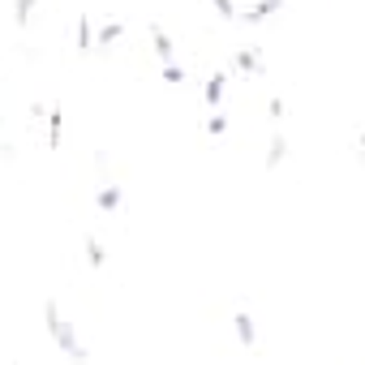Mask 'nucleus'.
<instances>
[{
	"label": "nucleus",
	"instance_id": "423d86ee",
	"mask_svg": "<svg viewBox=\"0 0 365 365\" xmlns=\"http://www.w3.org/2000/svg\"><path fill=\"white\" fill-rule=\"evenodd\" d=\"M232 327H237V335H241L245 348L258 344V331H254V318H250V314H232Z\"/></svg>",
	"mask_w": 365,
	"mask_h": 365
},
{
	"label": "nucleus",
	"instance_id": "4468645a",
	"mask_svg": "<svg viewBox=\"0 0 365 365\" xmlns=\"http://www.w3.org/2000/svg\"><path fill=\"white\" fill-rule=\"evenodd\" d=\"M284 150H288V146H284V138H275V142H271V155H267V163L275 168V163L284 159Z\"/></svg>",
	"mask_w": 365,
	"mask_h": 365
},
{
	"label": "nucleus",
	"instance_id": "6e6552de",
	"mask_svg": "<svg viewBox=\"0 0 365 365\" xmlns=\"http://www.w3.org/2000/svg\"><path fill=\"white\" fill-rule=\"evenodd\" d=\"M78 52H95V22L78 18Z\"/></svg>",
	"mask_w": 365,
	"mask_h": 365
},
{
	"label": "nucleus",
	"instance_id": "39448f33",
	"mask_svg": "<svg viewBox=\"0 0 365 365\" xmlns=\"http://www.w3.org/2000/svg\"><path fill=\"white\" fill-rule=\"evenodd\" d=\"M232 65H237L241 73H262V52H258V48H241V52L232 56Z\"/></svg>",
	"mask_w": 365,
	"mask_h": 365
},
{
	"label": "nucleus",
	"instance_id": "1a4fd4ad",
	"mask_svg": "<svg viewBox=\"0 0 365 365\" xmlns=\"http://www.w3.org/2000/svg\"><path fill=\"white\" fill-rule=\"evenodd\" d=\"M95 202H99V207H103V211H116V207H120V202H125V194H120V190H116V185H108V190H99V194H95Z\"/></svg>",
	"mask_w": 365,
	"mask_h": 365
},
{
	"label": "nucleus",
	"instance_id": "20e7f679",
	"mask_svg": "<svg viewBox=\"0 0 365 365\" xmlns=\"http://www.w3.org/2000/svg\"><path fill=\"white\" fill-rule=\"evenodd\" d=\"M150 43H155V56H159V65H168V61H176V48H172V35L168 31H150Z\"/></svg>",
	"mask_w": 365,
	"mask_h": 365
},
{
	"label": "nucleus",
	"instance_id": "9b49d317",
	"mask_svg": "<svg viewBox=\"0 0 365 365\" xmlns=\"http://www.w3.org/2000/svg\"><path fill=\"white\" fill-rule=\"evenodd\" d=\"M211 5H215V18H224V22H237V0H211Z\"/></svg>",
	"mask_w": 365,
	"mask_h": 365
},
{
	"label": "nucleus",
	"instance_id": "f03ea898",
	"mask_svg": "<svg viewBox=\"0 0 365 365\" xmlns=\"http://www.w3.org/2000/svg\"><path fill=\"white\" fill-rule=\"evenodd\" d=\"M275 14H284V0H258V5H250V9L237 14V22H241V26H262V22H271Z\"/></svg>",
	"mask_w": 365,
	"mask_h": 365
},
{
	"label": "nucleus",
	"instance_id": "7ed1b4c3",
	"mask_svg": "<svg viewBox=\"0 0 365 365\" xmlns=\"http://www.w3.org/2000/svg\"><path fill=\"white\" fill-rule=\"evenodd\" d=\"M224 91H228V73L220 69V73H211V78H207V86H202V99H207V108H220Z\"/></svg>",
	"mask_w": 365,
	"mask_h": 365
},
{
	"label": "nucleus",
	"instance_id": "2eb2a0df",
	"mask_svg": "<svg viewBox=\"0 0 365 365\" xmlns=\"http://www.w3.org/2000/svg\"><path fill=\"white\" fill-rule=\"evenodd\" d=\"M86 254H91V262H95V267H103V250H99V241H95V237H86Z\"/></svg>",
	"mask_w": 365,
	"mask_h": 365
},
{
	"label": "nucleus",
	"instance_id": "f257e3e1",
	"mask_svg": "<svg viewBox=\"0 0 365 365\" xmlns=\"http://www.w3.org/2000/svg\"><path fill=\"white\" fill-rule=\"evenodd\" d=\"M48 331H52V339L65 348V356H69V361H86V348H82V339H78L73 322H65V318H61V305H56V301H48Z\"/></svg>",
	"mask_w": 365,
	"mask_h": 365
},
{
	"label": "nucleus",
	"instance_id": "0eeeda50",
	"mask_svg": "<svg viewBox=\"0 0 365 365\" xmlns=\"http://www.w3.org/2000/svg\"><path fill=\"white\" fill-rule=\"evenodd\" d=\"M125 35V26L120 22H108V26H95V48H112L116 39Z\"/></svg>",
	"mask_w": 365,
	"mask_h": 365
},
{
	"label": "nucleus",
	"instance_id": "f8f14e48",
	"mask_svg": "<svg viewBox=\"0 0 365 365\" xmlns=\"http://www.w3.org/2000/svg\"><path fill=\"white\" fill-rule=\"evenodd\" d=\"M163 82H168V86H180V82H185V69H180L176 61H168V65H163Z\"/></svg>",
	"mask_w": 365,
	"mask_h": 365
},
{
	"label": "nucleus",
	"instance_id": "dca6fc26",
	"mask_svg": "<svg viewBox=\"0 0 365 365\" xmlns=\"http://www.w3.org/2000/svg\"><path fill=\"white\" fill-rule=\"evenodd\" d=\"M271 120H284V99H271Z\"/></svg>",
	"mask_w": 365,
	"mask_h": 365
},
{
	"label": "nucleus",
	"instance_id": "ddd939ff",
	"mask_svg": "<svg viewBox=\"0 0 365 365\" xmlns=\"http://www.w3.org/2000/svg\"><path fill=\"white\" fill-rule=\"evenodd\" d=\"M207 133H211V138L228 133V116H224V112H211V120H207Z\"/></svg>",
	"mask_w": 365,
	"mask_h": 365
},
{
	"label": "nucleus",
	"instance_id": "9d476101",
	"mask_svg": "<svg viewBox=\"0 0 365 365\" xmlns=\"http://www.w3.org/2000/svg\"><path fill=\"white\" fill-rule=\"evenodd\" d=\"M35 5H39V0H14V18H18V26H26V22L35 18Z\"/></svg>",
	"mask_w": 365,
	"mask_h": 365
}]
</instances>
